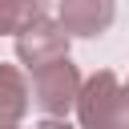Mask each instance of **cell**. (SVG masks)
<instances>
[{
  "instance_id": "obj_1",
  "label": "cell",
  "mask_w": 129,
  "mask_h": 129,
  "mask_svg": "<svg viewBox=\"0 0 129 129\" xmlns=\"http://www.w3.org/2000/svg\"><path fill=\"white\" fill-rule=\"evenodd\" d=\"M77 113L85 129H129V89L105 69L81 89Z\"/></svg>"
},
{
  "instance_id": "obj_2",
  "label": "cell",
  "mask_w": 129,
  "mask_h": 129,
  "mask_svg": "<svg viewBox=\"0 0 129 129\" xmlns=\"http://www.w3.org/2000/svg\"><path fill=\"white\" fill-rule=\"evenodd\" d=\"M32 97H36V105L48 117H64L77 105V97H81V73H77V64L69 56H60V60L36 69L32 73Z\"/></svg>"
},
{
  "instance_id": "obj_3",
  "label": "cell",
  "mask_w": 129,
  "mask_h": 129,
  "mask_svg": "<svg viewBox=\"0 0 129 129\" xmlns=\"http://www.w3.org/2000/svg\"><path fill=\"white\" fill-rule=\"evenodd\" d=\"M16 52H20V60L28 64V73H36V69H44V64H52V60L69 56V32H64L60 24H52V20H44V16H40L32 28H24V32H20Z\"/></svg>"
},
{
  "instance_id": "obj_4",
  "label": "cell",
  "mask_w": 129,
  "mask_h": 129,
  "mask_svg": "<svg viewBox=\"0 0 129 129\" xmlns=\"http://www.w3.org/2000/svg\"><path fill=\"white\" fill-rule=\"evenodd\" d=\"M113 24V0H60V28L73 36H101Z\"/></svg>"
},
{
  "instance_id": "obj_5",
  "label": "cell",
  "mask_w": 129,
  "mask_h": 129,
  "mask_svg": "<svg viewBox=\"0 0 129 129\" xmlns=\"http://www.w3.org/2000/svg\"><path fill=\"white\" fill-rule=\"evenodd\" d=\"M28 109V89L24 77L12 64H0V129H12Z\"/></svg>"
},
{
  "instance_id": "obj_6",
  "label": "cell",
  "mask_w": 129,
  "mask_h": 129,
  "mask_svg": "<svg viewBox=\"0 0 129 129\" xmlns=\"http://www.w3.org/2000/svg\"><path fill=\"white\" fill-rule=\"evenodd\" d=\"M44 16V0H0V36L24 32Z\"/></svg>"
},
{
  "instance_id": "obj_7",
  "label": "cell",
  "mask_w": 129,
  "mask_h": 129,
  "mask_svg": "<svg viewBox=\"0 0 129 129\" xmlns=\"http://www.w3.org/2000/svg\"><path fill=\"white\" fill-rule=\"evenodd\" d=\"M36 129H73V125H64V121H40Z\"/></svg>"
},
{
  "instance_id": "obj_8",
  "label": "cell",
  "mask_w": 129,
  "mask_h": 129,
  "mask_svg": "<svg viewBox=\"0 0 129 129\" xmlns=\"http://www.w3.org/2000/svg\"><path fill=\"white\" fill-rule=\"evenodd\" d=\"M125 89H129V85H125Z\"/></svg>"
}]
</instances>
